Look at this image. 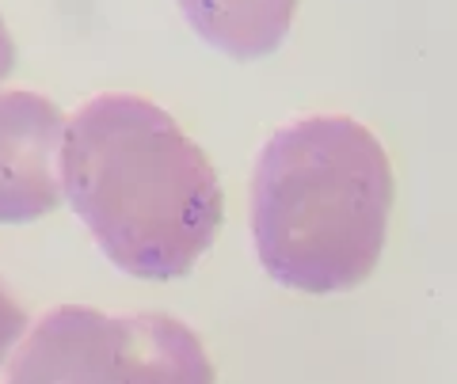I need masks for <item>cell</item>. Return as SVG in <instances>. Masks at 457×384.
I'll return each instance as SVG.
<instances>
[{
  "mask_svg": "<svg viewBox=\"0 0 457 384\" xmlns=\"http://www.w3.org/2000/svg\"><path fill=\"white\" fill-rule=\"evenodd\" d=\"M62 183L107 263L141 282L187 278L225 221L206 149L134 92L92 95L69 115Z\"/></svg>",
  "mask_w": 457,
  "mask_h": 384,
  "instance_id": "6da1fadb",
  "label": "cell"
},
{
  "mask_svg": "<svg viewBox=\"0 0 457 384\" xmlns=\"http://www.w3.org/2000/svg\"><path fill=\"white\" fill-rule=\"evenodd\" d=\"M396 176L381 137L351 115H309L267 137L252 172V244L278 286L359 290L389 240Z\"/></svg>",
  "mask_w": 457,
  "mask_h": 384,
  "instance_id": "7a4b0ae2",
  "label": "cell"
},
{
  "mask_svg": "<svg viewBox=\"0 0 457 384\" xmlns=\"http://www.w3.org/2000/svg\"><path fill=\"white\" fill-rule=\"evenodd\" d=\"M4 384H218L191 323L164 312L57 305L27 327Z\"/></svg>",
  "mask_w": 457,
  "mask_h": 384,
  "instance_id": "3957f363",
  "label": "cell"
},
{
  "mask_svg": "<svg viewBox=\"0 0 457 384\" xmlns=\"http://www.w3.org/2000/svg\"><path fill=\"white\" fill-rule=\"evenodd\" d=\"M69 115L35 88H0V225H35L65 202Z\"/></svg>",
  "mask_w": 457,
  "mask_h": 384,
  "instance_id": "277c9868",
  "label": "cell"
},
{
  "mask_svg": "<svg viewBox=\"0 0 457 384\" xmlns=\"http://www.w3.org/2000/svg\"><path fill=\"white\" fill-rule=\"evenodd\" d=\"M187 27L233 61L275 53L297 20L302 0H176Z\"/></svg>",
  "mask_w": 457,
  "mask_h": 384,
  "instance_id": "5b68a950",
  "label": "cell"
},
{
  "mask_svg": "<svg viewBox=\"0 0 457 384\" xmlns=\"http://www.w3.org/2000/svg\"><path fill=\"white\" fill-rule=\"evenodd\" d=\"M27 327H31L27 308L16 301V293L0 282V380H4V369L12 362V354H16V347L23 343Z\"/></svg>",
  "mask_w": 457,
  "mask_h": 384,
  "instance_id": "8992f818",
  "label": "cell"
},
{
  "mask_svg": "<svg viewBox=\"0 0 457 384\" xmlns=\"http://www.w3.org/2000/svg\"><path fill=\"white\" fill-rule=\"evenodd\" d=\"M12 69H16V38H12L4 16H0V84L12 77Z\"/></svg>",
  "mask_w": 457,
  "mask_h": 384,
  "instance_id": "52a82bcc",
  "label": "cell"
},
{
  "mask_svg": "<svg viewBox=\"0 0 457 384\" xmlns=\"http://www.w3.org/2000/svg\"><path fill=\"white\" fill-rule=\"evenodd\" d=\"M0 384H4V380H0Z\"/></svg>",
  "mask_w": 457,
  "mask_h": 384,
  "instance_id": "ba28073f",
  "label": "cell"
}]
</instances>
